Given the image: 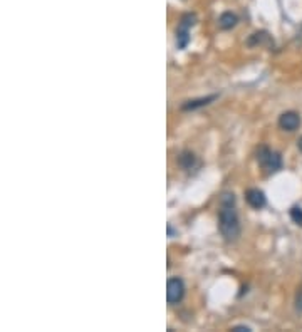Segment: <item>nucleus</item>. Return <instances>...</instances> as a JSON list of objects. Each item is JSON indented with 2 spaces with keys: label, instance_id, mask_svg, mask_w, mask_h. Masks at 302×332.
<instances>
[{
  "label": "nucleus",
  "instance_id": "obj_1",
  "mask_svg": "<svg viewBox=\"0 0 302 332\" xmlns=\"http://www.w3.org/2000/svg\"><path fill=\"white\" fill-rule=\"evenodd\" d=\"M220 205L222 208L220 213H218V228H220V233L227 242H233L240 235L239 216H237V211L233 208L235 203H220Z\"/></svg>",
  "mask_w": 302,
  "mask_h": 332
},
{
  "label": "nucleus",
  "instance_id": "obj_2",
  "mask_svg": "<svg viewBox=\"0 0 302 332\" xmlns=\"http://www.w3.org/2000/svg\"><path fill=\"white\" fill-rule=\"evenodd\" d=\"M257 161L260 163L264 169H267L269 173L279 171L282 168V158L281 155L276 153V151L269 150L267 146H260L257 151Z\"/></svg>",
  "mask_w": 302,
  "mask_h": 332
},
{
  "label": "nucleus",
  "instance_id": "obj_3",
  "mask_svg": "<svg viewBox=\"0 0 302 332\" xmlns=\"http://www.w3.org/2000/svg\"><path fill=\"white\" fill-rule=\"evenodd\" d=\"M196 17L193 13H185L181 17V22L176 29V45L178 49H185L190 42V29L195 25Z\"/></svg>",
  "mask_w": 302,
  "mask_h": 332
},
{
  "label": "nucleus",
  "instance_id": "obj_4",
  "mask_svg": "<svg viewBox=\"0 0 302 332\" xmlns=\"http://www.w3.org/2000/svg\"><path fill=\"white\" fill-rule=\"evenodd\" d=\"M185 295V284H183L181 279L178 277H173V279L168 280L166 284V301L168 304H178Z\"/></svg>",
  "mask_w": 302,
  "mask_h": 332
},
{
  "label": "nucleus",
  "instance_id": "obj_5",
  "mask_svg": "<svg viewBox=\"0 0 302 332\" xmlns=\"http://www.w3.org/2000/svg\"><path fill=\"white\" fill-rule=\"evenodd\" d=\"M279 126L286 129V131H296L301 126V116L294 113V111H287V113L281 114V118H279Z\"/></svg>",
  "mask_w": 302,
  "mask_h": 332
},
{
  "label": "nucleus",
  "instance_id": "obj_6",
  "mask_svg": "<svg viewBox=\"0 0 302 332\" xmlns=\"http://www.w3.org/2000/svg\"><path fill=\"white\" fill-rule=\"evenodd\" d=\"M245 198L247 201H249V205L252 206V208H262V206H265V195L264 191L257 190V188H250V190H247L245 193Z\"/></svg>",
  "mask_w": 302,
  "mask_h": 332
},
{
  "label": "nucleus",
  "instance_id": "obj_7",
  "mask_svg": "<svg viewBox=\"0 0 302 332\" xmlns=\"http://www.w3.org/2000/svg\"><path fill=\"white\" fill-rule=\"evenodd\" d=\"M217 99V96H207V98H200V99H193V101H186L185 104L181 106L183 111H195L198 108H203V106L210 104L212 101Z\"/></svg>",
  "mask_w": 302,
  "mask_h": 332
},
{
  "label": "nucleus",
  "instance_id": "obj_8",
  "mask_svg": "<svg viewBox=\"0 0 302 332\" xmlns=\"http://www.w3.org/2000/svg\"><path fill=\"white\" fill-rule=\"evenodd\" d=\"M220 27L222 29H232L233 25L237 24V15L235 13H232V12H225V13H222L220 15Z\"/></svg>",
  "mask_w": 302,
  "mask_h": 332
},
{
  "label": "nucleus",
  "instance_id": "obj_9",
  "mask_svg": "<svg viewBox=\"0 0 302 332\" xmlns=\"http://www.w3.org/2000/svg\"><path fill=\"white\" fill-rule=\"evenodd\" d=\"M196 163V160H195V155L193 153H183L181 156H180V165L183 166L185 169H191L193 168V165Z\"/></svg>",
  "mask_w": 302,
  "mask_h": 332
},
{
  "label": "nucleus",
  "instance_id": "obj_10",
  "mask_svg": "<svg viewBox=\"0 0 302 332\" xmlns=\"http://www.w3.org/2000/svg\"><path fill=\"white\" fill-rule=\"evenodd\" d=\"M291 218L294 220V223L302 227V208L301 206H294V208L291 210Z\"/></svg>",
  "mask_w": 302,
  "mask_h": 332
},
{
  "label": "nucleus",
  "instance_id": "obj_11",
  "mask_svg": "<svg viewBox=\"0 0 302 332\" xmlns=\"http://www.w3.org/2000/svg\"><path fill=\"white\" fill-rule=\"evenodd\" d=\"M296 311L302 312V289L296 295Z\"/></svg>",
  "mask_w": 302,
  "mask_h": 332
},
{
  "label": "nucleus",
  "instance_id": "obj_12",
  "mask_svg": "<svg viewBox=\"0 0 302 332\" xmlns=\"http://www.w3.org/2000/svg\"><path fill=\"white\" fill-rule=\"evenodd\" d=\"M232 331H235V332H244V331H245V332H250L252 329H250V327H247V326H235Z\"/></svg>",
  "mask_w": 302,
  "mask_h": 332
},
{
  "label": "nucleus",
  "instance_id": "obj_13",
  "mask_svg": "<svg viewBox=\"0 0 302 332\" xmlns=\"http://www.w3.org/2000/svg\"><path fill=\"white\" fill-rule=\"evenodd\" d=\"M297 146H299V150L302 151V138H301V140H299V143H297Z\"/></svg>",
  "mask_w": 302,
  "mask_h": 332
}]
</instances>
